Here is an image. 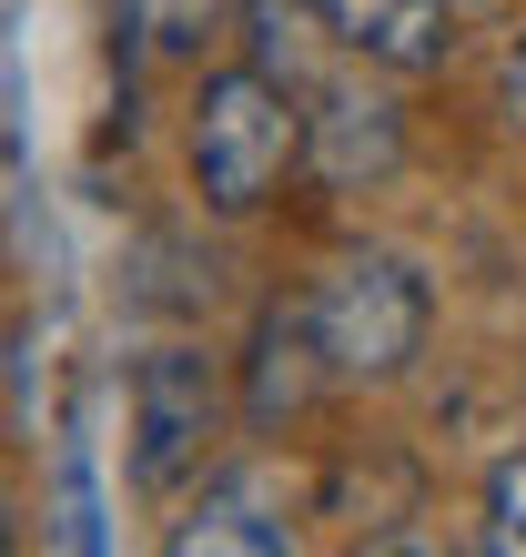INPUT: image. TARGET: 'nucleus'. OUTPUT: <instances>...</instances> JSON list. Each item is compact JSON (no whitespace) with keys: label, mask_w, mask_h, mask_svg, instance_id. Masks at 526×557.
Masks as SVG:
<instances>
[{"label":"nucleus","mask_w":526,"mask_h":557,"mask_svg":"<svg viewBox=\"0 0 526 557\" xmlns=\"http://www.w3.org/2000/svg\"><path fill=\"white\" fill-rule=\"evenodd\" d=\"M243 41H253V61H263L274 82L304 91L314 51L335 41V30H324V0H243Z\"/></svg>","instance_id":"obj_8"},{"label":"nucleus","mask_w":526,"mask_h":557,"mask_svg":"<svg viewBox=\"0 0 526 557\" xmlns=\"http://www.w3.org/2000/svg\"><path fill=\"white\" fill-rule=\"evenodd\" d=\"M324 30L375 72H436L455 51V0H324Z\"/></svg>","instance_id":"obj_5"},{"label":"nucleus","mask_w":526,"mask_h":557,"mask_svg":"<svg viewBox=\"0 0 526 557\" xmlns=\"http://www.w3.org/2000/svg\"><path fill=\"white\" fill-rule=\"evenodd\" d=\"M314 385H335V375H324V345H314V314L304 305H274V314L253 324V416L274 425V416L304 406Z\"/></svg>","instance_id":"obj_7"},{"label":"nucleus","mask_w":526,"mask_h":557,"mask_svg":"<svg viewBox=\"0 0 526 557\" xmlns=\"http://www.w3.org/2000/svg\"><path fill=\"white\" fill-rule=\"evenodd\" d=\"M213 416H223L213 366L192 345H152L142 366H132V486H142V497H173V486L203 467Z\"/></svg>","instance_id":"obj_3"},{"label":"nucleus","mask_w":526,"mask_h":557,"mask_svg":"<svg viewBox=\"0 0 526 557\" xmlns=\"http://www.w3.org/2000/svg\"><path fill=\"white\" fill-rule=\"evenodd\" d=\"M476 547H497V557H526V456L486 467V517H476Z\"/></svg>","instance_id":"obj_10"},{"label":"nucleus","mask_w":526,"mask_h":557,"mask_svg":"<svg viewBox=\"0 0 526 557\" xmlns=\"http://www.w3.org/2000/svg\"><path fill=\"white\" fill-rule=\"evenodd\" d=\"M0 557H11V497H0Z\"/></svg>","instance_id":"obj_12"},{"label":"nucleus","mask_w":526,"mask_h":557,"mask_svg":"<svg viewBox=\"0 0 526 557\" xmlns=\"http://www.w3.org/2000/svg\"><path fill=\"white\" fill-rule=\"evenodd\" d=\"M304 152H314V173L324 183H385L394 173V152H405V133H394V112L375 102V91H354V82H324L314 91V112H304Z\"/></svg>","instance_id":"obj_6"},{"label":"nucleus","mask_w":526,"mask_h":557,"mask_svg":"<svg viewBox=\"0 0 526 557\" xmlns=\"http://www.w3.org/2000/svg\"><path fill=\"white\" fill-rule=\"evenodd\" d=\"M293 162H304V91L274 82L263 61L203 72V91H192V183H203V203L263 213Z\"/></svg>","instance_id":"obj_1"},{"label":"nucleus","mask_w":526,"mask_h":557,"mask_svg":"<svg viewBox=\"0 0 526 557\" xmlns=\"http://www.w3.org/2000/svg\"><path fill=\"white\" fill-rule=\"evenodd\" d=\"M173 557H284L293 547V497L274 486V467H223L203 476V497L173 537Z\"/></svg>","instance_id":"obj_4"},{"label":"nucleus","mask_w":526,"mask_h":557,"mask_svg":"<svg viewBox=\"0 0 526 557\" xmlns=\"http://www.w3.org/2000/svg\"><path fill=\"white\" fill-rule=\"evenodd\" d=\"M314 314V345H324V375L335 385H394L425 355V324H436V294H425V274L405 264V253H345L335 274H324L304 294Z\"/></svg>","instance_id":"obj_2"},{"label":"nucleus","mask_w":526,"mask_h":557,"mask_svg":"<svg viewBox=\"0 0 526 557\" xmlns=\"http://www.w3.org/2000/svg\"><path fill=\"white\" fill-rule=\"evenodd\" d=\"M122 30H132L142 51L183 61V51H203L213 30H223V0H122Z\"/></svg>","instance_id":"obj_9"},{"label":"nucleus","mask_w":526,"mask_h":557,"mask_svg":"<svg viewBox=\"0 0 526 557\" xmlns=\"http://www.w3.org/2000/svg\"><path fill=\"white\" fill-rule=\"evenodd\" d=\"M497 102H506V122H516V143H526V41L506 51V72H497Z\"/></svg>","instance_id":"obj_11"}]
</instances>
